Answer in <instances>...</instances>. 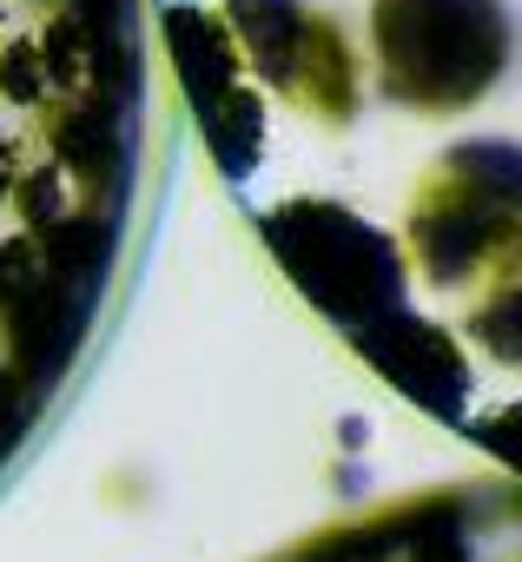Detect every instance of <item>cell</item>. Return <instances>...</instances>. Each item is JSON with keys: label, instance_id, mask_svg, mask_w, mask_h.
Wrapping results in <instances>:
<instances>
[{"label": "cell", "instance_id": "cell-3", "mask_svg": "<svg viewBox=\"0 0 522 562\" xmlns=\"http://www.w3.org/2000/svg\"><path fill=\"white\" fill-rule=\"evenodd\" d=\"M34 126L21 120V126H0V212H8V192H14V179H21V166L34 159Z\"/></svg>", "mask_w": 522, "mask_h": 562}, {"label": "cell", "instance_id": "cell-5", "mask_svg": "<svg viewBox=\"0 0 522 562\" xmlns=\"http://www.w3.org/2000/svg\"><path fill=\"white\" fill-rule=\"evenodd\" d=\"M14 8H21V14H27V8H34V14H47V0H14Z\"/></svg>", "mask_w": 522, "mask_h": 562}, {"label": "cell", "instance_id": "cell-4", "mask_svg": "<svg viewBox=\"0 0 522 562\" xmlns=\"http://www.w3.org/2000/svg\"><path fill=\"white\" fill-rule=\"evenodd\" d=\"M14 21H21V8H14V0H0V34H8Z\"/></svg>", "mask_w": 522, "mask_h": 562}, {"label": "cell", "instance_id": "cell-2", "mask_svg": "<svg viewBox=\"0 0 522 562\" xmlns=\"http://www.w3.org/2000/svg\"><path fill=\"white\" fill-rule=\"evenodd\" d=\"M34 139H41V133H34ZM67 205H73V192H67V166H60V159H47V139H41V146H34V159L21 166L14 192H8V212L21 218V232H47Z\"/></svg>", "mask_w": 522, "mask_h": 562}, {"label": "cell", "instance_id": "cell-1", "mask_svg": "<svg viewBox=\"0 0 522 562\" xmlns=\"http://www.w3.org/2000/svg\"><path fill=\"white\" fill-rule=\"evenodd\" d=\"M60 93L47 80V60H41V21L21 14L8 34H0V113H14V120H34L47 113Z\"/></svg>", "mask_w": 522, "mask_h": 562}]
</instances>
